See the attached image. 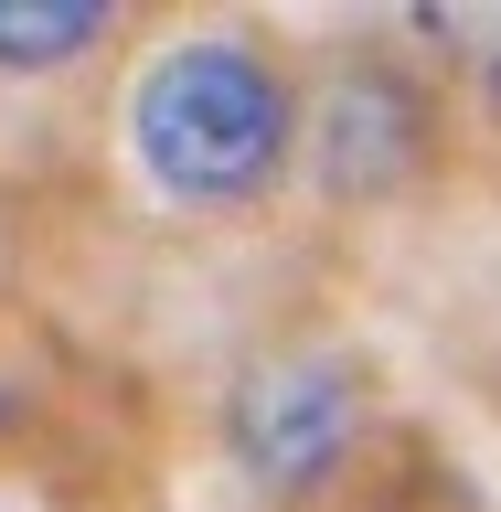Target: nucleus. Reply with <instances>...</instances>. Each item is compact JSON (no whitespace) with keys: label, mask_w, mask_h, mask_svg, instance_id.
Returning a JSON list of instances; mask_svg holds the SVG:
<instances>
[{"label":"nucleus","mask_w":501,"mask_h":512,"mask_svg":"<svg viewBox=\"0 0 501 512\" xmlns=\"http://www.w3.org/2000/svg\"><path fill=\"white\" fill-rule=\"evenodd\" d=\"M352 438H363V384H352V363H331V352L256 363V374L224 395V448H235L246 480H267V491L331 480Z\"/></svg>","instance_id":"obj_2"},{"label":"nucleus","mask_w":501,"mask_h":512,"mask_svg":"<svg viewBox=\"0 0 501 512\" xmlns=\"http://www.w3.org/2000/svg\"><path fill=\"white\" fill-rule=\"evenodd\" d=\"M107 43V0H0V75H54Z\"/></svg>","instance_id":"obj_3"},{"label":"nucleus","mask_w":501,"mask_h":512,"mask_svg":"<svg viewBox=\"0 0 501 512\" xmlns=\"http://www.w3.org/2000/svg\"><path fill=\"white\" fill-rule=\"evenodd\" d=\"M288 139H299V107H288L278 64L256 54V43H171V54L139 75L128 96V150L150 171L171 203L192 214H235L256 192L288 171Z\"/></svg>","instance_id":"obj_1"},{"label":"nucleus","mask_w":501,"mask_h":512,"mask_svg":"<svg viewBox=\"0 0 501 512\" xmlns=\"http://www.w3.org/2000/svg\"><path fill=\"white\" fill-rule=\"evenodd\" d=\"M0 427H22V395H11V384H0Z\"/></svg>","instance_id":"obj_4"}]
</instances>
